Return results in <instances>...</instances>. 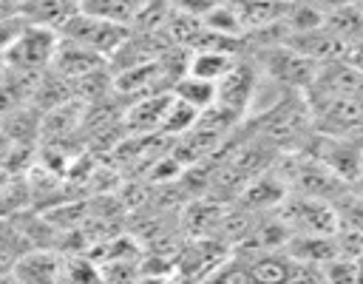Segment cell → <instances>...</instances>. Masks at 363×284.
Masks as SVG:
<instances>
[{
    "label": "cell",
    "instance_id": "1",
    "mask_svg": "<svg viewBox=\"0 0 363 284\" xmlns=\"http://www.w3.org/2000/svg\"><path fill=\"white\" fill-rule=\"evenodd\" d=\"M130 34V28L125 26H116L111 20H102V17H94V14H85V11H74L60 28H57V37L60 40H68V43H77L99 57H111L122 40Z\"/></svg>",
    "mask_w": 363,
    "mask_h": 284
},
{
    "label": "cell",
    "instance_id": "2",
    "mask_svg": "<svg viewBox=\"0 0 363 284\" xmlns=\"http://www.w3.org/2000/svg\"><path fill=\"white\" fill-rule=\"evenodd\" d=\"M57 31L43 26H26L23 34L3 51L0 65L23 74H43L51 65L54 48H57Z\"/></svg>",
    "mask_w": 363,
    "mask_h": 284
},
{
    "label": "cell",
    "instance_id": "3",
    "mask_svg": "<svg viewBox=\"0 0 363 284\" xmlns=\"http://www.w3.org/2000/svg\"><path fill=\"white\" fill-rule=\"evenodd\" d=\"M303 148H306L309 159L323 165L340 182H357V170H360L357 133H352V136H323V133H315L309 142H303Z\"/></svg>",
    "mask_w": 363,
    "mask_h": 284
},
{
    "label": "cell",
    "instance_id": "4",
    "mask_svg": "<svg viewBox=\"0 0 363 284\" xmlns=\"http://www.w3.org/2000/svg\"><path fill=\"white\" fill-rule=\"evenodd\" d=\"M255 65H258L269 80H278L281 85H286V88H292V91H303V88L312 82L315 71H318L315 62L298 57V54L289 51L284 43L258 45V51H255Z\"/></svg>",
    "mask_w": 363,
    "mask_h": 284
},
{
    "label": "cell",
    "instance_id": "5",
    "mask_svg": "<svg viewBox=\"0 0 363 284\" xmlns=\"http://www.w3.org/2000/svg\"><path fill=\"white\" fill-rule=\"evenodd\" d=\"M303 105H306L309 125L315 128V133H323V136H352V133H357V125H360L357 97L315 99V102L303 99Z\"/></svg>",
    "mask_w": 363,
    "mask_h": 284
},
{
    "label": "cell",
    "instance_id": "6",
    "mask_svg": "<svg viewBox=\"0 0 363 284\" xmlns=\"http://www.w3.org/2000/svg\"><path fill=\"white\" fill-rule=\"evenodd\" d=\"M255 77H258V68L238 57L235 65L230 68V74L224 80L216 82V105L224 108L227 114H233L235 119L247 111V105L252 102V94H255Z\"/></svg>",
    "mask_w": 363,
    "mask_h": 284
},
{
    "label": "cell",
    "instance_id": "7",
    "mask_svg": "<svg viewBox=\"0 0 363 284\" xmlns=\"http://www.w3.org/2000/svg\"><path fill=\"white\" fill-rule=\"evenodd\" d=\"M105 65H108L105 57H99V54H94V51H88V48H82L77 43L57 40V48H54V57H51L48 71L57 74V77H62L65 82H74V80H79L85 74H94V71L105 68Z\"/></svg>",
    "mask_w": 363,
    "mask_h": 284
},
{
    "label": "cell",
    "instance_id": "8",
    "mask_svg": "<svg viewBox=\"0 0 363 284\" xmlns=\"http://www.w3.org/2000/svg\"><path fill=\"white\" fill-rule=\"evenodd\" d=\"M20 284H62V261L48 250H26L11 264Z\"/></svg>",
    "mask_w": 363,
    "mask_h": 284
},
{
    "label": "cell",
    "instance_id": "9",
    "mask_svg": "<svg viewBox=\"0 0 363 284\" xmlns=\"http://www.w3.org/2000/svg\"><path fill=\"white\" fill-rule=\"evenodd\" d=\"M17 14L28 26H43L57 31L74 11H79V0H14Z\"/></svg>",
    "mask_w": 363,
    "mask_h": 284
},
{
    "label": "cell",
    "instance_id": "10",
    "mask_svg": "<svg viewBox=\"0 0 363 284\" xmlns=\"http://www.w3.org/2000/svg\"><path fill=\"white\" fill-rule=\"evenodd\" d=\"M244 261L250 267L252 284H286L298 267V261H292L286 250H264Z\"/></svg>",
    "mask_w": 363,
    "mask_h": 284
},
{
    "label": "cell",
    "instance_id": "11",
    "mask_svg": "<svg viewBox=\"0 0 363 284\" xmlns=\"http://www.w3.org/2000/svg\"><path fill=\"white\" fill-rule=\"evenodd\" d=\"M187 54L190 57H187L184 74H190L196 80H207V82L224 80L238 60V54L224 51V48H199V51H187Z\"/></svg>",
    "mask_w": 363,
    "mask_h": 284
},
{
    "label": "cell",
    "instance_id": "12",
    "mask_svg": "<svg viewBox=\"0 0 363 284\" xmlns=\"http://www.w3.org/2000/svg\"><path fill=\"white\" fill-rule=\"evenodd\" d=\"M147 0H79V11L130 28Z\"/></svg>",
    "mask_w": 363,
    "mask_h": 284
},
{
    "label": "cell",
    "instance_id": "13",
    "mask_svg": "<svg viewBox=\"0 0 363 284\" xmlns=\"http://www.w3.org/2000/svg\"><path fill=\"white\" fill-rule=\"evenodd\" d=\"M170 97L182 99L184 105H190L193 111L204 114L207 108L216 105V82H207V80H196L190 74L179 77L173 85H170Z\"/></svg>",
    "mask_w": 363,
    "mask_h": 284
},
{
    "label": "cell",
    "instance_id": "14",
    "mask_svg": "<svg viewBox=\"0 0 363 284\" xmlns=\"http://www.w3.org/2000/svg\"><path fill=\"white\" fill-rule=\"evenodd\" d=\"M320 26L329 34H335L337 40H343V43H360V3L323 11V23Z\"/></svg>",
    "mask_w": 363,
    "mask_h": 284
},
{
    "label": "cell",
    "instance_id": "15",
    "mask_svg": "<svg viewBox=\"0 0 363 284\" xmlns=\"http://www.w3.org/2000/svg\"><path fill=\"white\" fill-rule=\"evenodd\" d=\"M284 179L275 173L258 176L250 182V187L244 190V204L247 207H275L284 202Z\"/></svg>",
    "mask_w": 363,
    "mask_h": 284
},
{
    "label": "cell",
    "instance_id": "16",
    "mask_svg": "<svg viewBox=\"0 0 363 284\" xmlns=\"http://www.w3.org/2000/svg\"><path fill=\"white\" fill-rule=\"evenodd\" d=\"M167 99H170V94H156V97H142L139 102H133V108L128 111V116H125V122L136 131H147V128H159V122H162V114H164V108H167Z\"/></svg>",
    "mask_w": 363,
    "mask_h": 284
},
{
    "label": "cell",
    "instance_id": "17",
    "mask_svg": "<svg viewBox=\"0 0 363 284\" xmlns=\"http://www.w3.org/2000/svg\"><path fill=\"white\" fill-rule=\"evenodd\" d=\"M201 284H252V275L244 258L227 256L201 275Z\"/></svg>",
    "mask_w": 363,
    "mask_h": 284
},
{
    "label": "cell",
    "instance_id": "18",
    "mask_svg": "<svg viewBox=\"0 0 363 284\" xmlns=\"http://www.w3.org/2000/svg\"><path fill=\"white\" fill-rule=\"evenodd\" d=\"M199 119V111H193L190 105H184L182 99L170 97L167 99V108L162 114V122H159V131L162 133H170V136H184Z\"/></svg>",
    "mask_w": 363,
    "mask_h": 284
},
{
    "label": "cell",
    "instance_id": "19",
    "mask_svg": "<svg viewBox=\"0 0 363 284\" xmlns=\"http://www.w3.org/2000/svg\"><path fill=\"white\" fill-rule=\"evenodd\" d=\"M320 273V284H357L360 281V267L354 258H332L323 267H318Z\"/></svg>",
    "mask_w": 363,
    "mask_h": 284
},
{
    "label": "cell",
    "instance_id": "20",
    "mask_svg": "<svg viewBox=\"0 0 363 284\" xmlns=\"http://www.w3.org/2000/svg\"><path fill=\"white\" fill-rule=\"evenodd\" d=\"M28 23L14 11V14H6V17H0V57H3V51L23 34V28H26Z\"/></svg>",
    "mask_w": 363,
    "mask_h": 284
},
{
    "label": "cell",
    "instance_id": "21",
    "mask_svg": "<svg viewBox=\"0 0 363 284\" xmlns=\"http://www.w3.org/2000/svg\"><path fill=\"white\" fill-rule=\"evenodd\" d=\"M320 6H323V11H329V9H340V6H357L360 0H318Z\"/></svg>",
    "mask_w": 363,
    "mask_h": 284
},
{
    "label": "cell",
    "instance_id": "22",
    "mask_svg": "<svg viewBox=\"0 0 363 284\" xmlns=\"http://www.w3.org/2000/svg\"><path fill=\"white\" fill-rule=\"evenodd\" d=\"M0 284H20V281L11 275V270H3V273H0Z\"/></svg>",
    "mask_w": 363,
    "mask_h": 284
}]
</instances>
